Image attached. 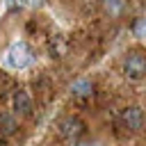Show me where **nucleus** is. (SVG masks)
I'll use <instances>...</instances> for the list:
<instances>
[{"mask_svg": "<svg viewBox=\"0 0 146 146\" xmlns=\"http://www.w3.org/2000/svg\"><path fill=\"white\" fill-rule=\"evenodd\" d=\"M82 132H84V123L78 116H66V119L59 121V135L62 137L73 139V137H80Z\"/></svg>", "mask_w": 146, "mask_h": 146, "instance_id": "3", "label": "nucleus"}, {"mask_svg": "<svg viewBox=\"0 0 146 146\" xmlns=\"http://www.w3.org/2000/svg\"><path fill=\"white\" fill-rule=\"evenodd\" d=\"M16 119L11 114H0V135L2 137H11L16 132Z\"/></svg>", "mask_w": 146, "mask_h": 146, "instance_id": "7", "label": "nucleus"}, {"mask_svg": "<svg viewBox=\"0 0 146 146\" xmlns=\"http://www.w3.org/2000/svg\"><path fill=\"white\" fill-rule=\"evenodd\" d=\"M71 94L78 96V98H87V96L94 94V84H91L89 80H78V82L71 84Z\"/></svg>", "mask_w": 146, "mask_h": 146, "instance_id": "6", "label": "nucleus"}, {"mask_svg": "<svg viewBox=\"0 0 146 146\" xmlns=\"http://www.w3.org/2000/svg\"><path fill=\"white\" fill-rule=\"evenodd\" d=\"M7 5H9V9H16V5H18V7H21V5H23V2H21V0H9V2H7Z\"/></svg>", "mask_w": 146, "mask_h": 146, "instance_id": "10", "label": "nucleus"}, {"mask_svg": "<svg viewBox=\"0 0 146 146\" xmlns=\"http://www.w3.org/2000/svg\"><path fill=\"white\" fill-rule=\"evenodd\" d=\"M144 27H146V21H144V18H137V21H135V27H132L137 39H141V36H144Z\"/></svg>", "mask_w": 146, "mask_h": 146, "instance_id": "9", "label": "nucleus"}, {"mask_svg": "<svg viewBox=\"0 0 146 146\" xmlns=\"http://www.w3.org/2000/svg\"><path fill=\"white\" fill-rule=\"evenodd\" d=\"M123 73L128 80H141L144 73H146V59L141 55V50H132L125 62H123Z\"/></svg>", "mask_w": 146, "mask_h": 146, "instance_id": "2", "label": "nucleus"}, {"mask_svg": "<svg viewBox=\"0 0 146 146\" xmlns=\"http://www.w3.org/2000/svg\"><path fill=\"white\" fill-rule=\"evenodd\" d=\"M11 103H14V110L18 112V114H30L32 112V98L27 96V91H23V89H18V91H14V98H11Z\"/></svg>", "mask_w": 146, "mask_h": 146, "instance_id": "4", "label": "nucleus"}, {"mask_svg": "<svg viewBox=\"0 0 146 146\" xmlns=\"http://www.w3.org/2000/svg\"><path fill=\"white\" fill-rule=\"evenodd\" d=\"M123 123L132 130V132H137V130H141V123H144V116H141V107H128L125 112H123Z\"/></svg>", "mask_w": 146, "mask_h": 146, "instance_id": "5", "label": "nucleus"}, {"mask_svg": "<svg viewBox=\"0 0 146 146\" xmlns=\"http://www.w3.org/2000/svg\"><path fill=\"white\" fill-rule=\"evenodd\" d=\"M75 146H96V144H75Z\"/></svg>", "mask_w": 146, "mask_h": 146, "instance_id": "11", "label": "nucleus"}, {"mask_svg": "<svg viewBox=\"0 0 146 146\" xmlns=\"http://www.w3.org/2000/svg\"><path fill=\"white\" fill-rule=\"evenodd\" d=\"M103 5H105V11L110 16H119L125 9V0H103Z\"/></svg>", "mask_w": 146, "mask_h": 146, "instance_id": "8", "label": "nucleus"}, {"mask_svg": "<svg viewBox=\"0 0 146 146\" xmlns=\"http://www.w3.org/2000/svg\"><path fill=\"white\" fill-rule=\"evenodd\" d=\"M32 62V50L27 48L25 41H16L11 43V48L7 50V64L11 68H25Z\"/></svg>", "mask_w": 146, "mask_h": 146, "instance_id": "1", "label": "nucleus"}]
</instances>
